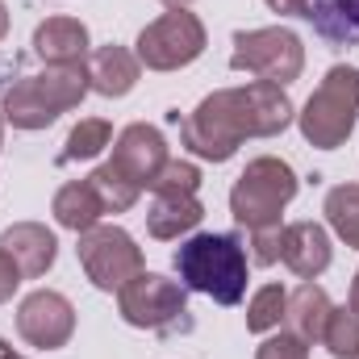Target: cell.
<instances>
[{"instance_id": "cell-1", "label": "cell", "mask_w": 359, "mask_h": 359, "mask_svg": "<svg viewBox=\"0 0 359 359\" xmlns=\"http://www.w3.org/2000/svg\"><path fill=\"white\" fill-rule=\"evenodd\" d=\"M292 126V100L271 80H251L243 88H217L205 96L184 121L180 142L209 163H226L238 155L243 138H276Z\"/></svg>"}, {"instance_id": "cell-2", "label": "cell", "mask_w": 359, "mask_h": 359, "mask_svg": "<svg viewBox=\"0 0 359 359\" xmlns=\"http://www.w3.org/2000/svg\"><path fill=\"white\" fill-rule=\"evenodd\" d=\"M172 264L188 292H201L217 305H238L247 297L251 255L238 243V234H192L176 247Z\"/></svg>"}, {"instance_id": "cell-3", "label": "cell", "mask_w": 359, "mask_h": 359, "mask_svg": "<svg viewBox=\"0 0 359 359\" xmlns=\"http://www.w3.org/2000/svg\"><path fill=\"white\" fill-rule=\"evenodd\" d=\"M84 96H88V67L84 63L42 67L38 76H25L4 92L0 117L13 130H46L59 113L76 109Z\"/></svg>"}, {"instance_id": "cell-4", "label": "cell", "mask_w": 359, "mask_h": 359, "mask_svg": "<svg viewBox=\"0 0 359 359\" xmlns=\"http://www.w3.org/2000/svg\"><path fill=\"white\" fill-rule=\"evenodd\" d=\"M359 121V67H330L326 80L313 88L305 109L297 113V126L309 147L339 151Z\"/></svg>"}, {"instance_id": "cell-5", "label": "cell", "mask_w": 359, "mask_h": 359, "mask_svg": "<svg viewBox=\"0 0 359 359\" xmlns=\"http://www.w3.org/2000/svg\"><path fill=\"white\" fill-rule=\"evenodd\" d=\"M297 188H301L297 172L284 159L259 155V159H251L243 168V176L234 180V188H230V213H234V222L247 234L271 230V226H280V213L297 196Z\"/></svg>"}, {"instance_id": "cell-6", "label": "cell", "mask_w": 359, "mask_h": 359, "mask_svg": "<svg viewBox=\"0 0 359 359\" xmlns=\"http://www.w3.org/2000/svg\"><path fill=\"white\" fill-rule=\"evenodd\" d=\"M117 309L130 326L138 330H155L163 339L192 330L188 318V288L159 276V271H138L121 292H117Z\"/></svg>"}, {"instance_id": "cell-7", "label": "cell", "mask_w": 359, "mask_h": 359, "mask_svg": "<svg viewBox=\"0 0 359 359\" xmlns=\"http://www.w3.org/2000/svg\"><path fill=\"white\" fill-rule=\"evenodd\" d=\"M234 72L271 80L280 88H288L301 72H305V46L292 29L268 25V29H238L234 34V55H230Z\"/></svg>"}, {"instance_id": "cell-8", "label": "cell", "mask_w": 359, "mask_h": 359, "mask_svg": "<svg viewBox=\"0 0 359 359\" xmlns=\"http://www.w3.org/2000/svg\"><path fill=\"white\" fill-rule=\"evenodd\" d=\"M205 42L209 38H205L201 17L188 8H172L159 21H151L134 46H138V63L147 72H180L205 55Z\"/></svg>"}, {"instance_id": "cell-9", "label": "cell", "mask_w": 359, "mask_h": 359, "mask_svg": "<svg viewBox=\"0 0 359 359\" xmlns=\"http://www.w3.org/2000/svg\"><path fill=\"white\" fill-rule=\"evenodd\" d=\"M80 268L100 292H121L138 271H142V247L134 243V234H126L121 226H92L80 234Z\"/></svg>"}, {"instance_id": "cell-10", "label": "cell", "mask_w": 359, "mask_h": 359, "mask_svg": "<svg viewBox=\"0 0 359 359\" xmlns=\"http://www.w3.org/2000/svg\"><path fill=\"white\" fill-rule=\"evenodd\" d=\"M17 334L38 351H59L76 334V305L55 288H38L17 305Z\"/></svg>"}, {"instance_id": "cell-11", "label": "cell", "mask_w": 359, "mask_h": 359, "mask_svg": "<svg viewBox=\"0 0 359 359\" xmlns=\"http://www.w3.org/2000/svg\"><path fill=\"white\" fill-rule=\"evenodd\" d=\"M109 163H113L121 176H130L138 188H151L155 176L168 168V138H163L155 126L134 121V126H126V130L117 134Z\"/></svg>"}, {"instance_id": "cell-12", "label": "cell", "mask_w": 359, "mask_h": 359, "mask_svg": "<svg viewBox=\"0 0 359 359\" xmlns=\"http://www.w3.org/2000/svg\"><path fill=\"white\" fill-rule=\"evenodd\" d=\"M0 247L13 255V264L21 268L25 280L46 276V271L55 268V259H59V243H55V234L42 222H17V226H8L0 234Z\"/></svg>"}, {"instance_id": "cell-13", "label": "cell", "mask_w": 359, "mask_h": 359, "mask_svg": "<svg viewBox=\"0 0 359 359\" xmlns=\"http://www.w3.org/2000/svg\"><path fill=\"white\" fill-rule=\"evenodd\" d=\"M34 55L46 67H63V63H84L88 50V25L76 17H46L34 29Z\"/></svg>"}, {"instance_id": "cell-14", "label": "cell", "mask_w": 359, "mask_h": 359, "mask_svg": "<svg viewBox=\"0 0 359 359\" xmlns=\"http://www.w3.org/2000/svg\"><path fill=\"white\" fill-rule=\"evenodd\" d=\"M84 67H88V88L100 92V96H109V100H117V96L134 92L138 72H142L138 55H134V50H126V46H117V42L96 46L88 59H84Z\"/></svg>"}, {"instance_id": "cell-15", "label": "cell", "mask_w": 359, "mask_h": 359, "mask_svg": "<svg viewBox=\"0 0 359 359\" xmlns=\"http://www.w3.org/2000/svg\"><path fill=\"white\" fill-rule=\"evenodd\" d=\"M292 276L301 280H318L330 268V234L318 222H292L284 226V255H280Z\"/></svg>"}, {"instance_id": "cell-16", "label": "cell", "mask_w": 359, "mask_h": 359, "mask_svg": "<svg viewBox=\"0 0 359 359\" xmlns=\"http://www.w3.org/2000/svg\"><path fill=\"white\" fill-rule=\"evenodd\" d=\"M330 309H334V305H330L326 288L313 284V280H305L297 292H288V305H284V330L313 347V343H322V330H326V322H330Z\"/></svg>"}, {"instance_id": "cell-17", "label": "cell", "mask_w": 359, "mask_h": 359, "mask_svg": "<svg viewBox=\"0 0 359 359\" xmlns=\"http://www.w3.org/2000/svg\"><path fill=\"white\" fill-rule=\"evenodd\" d=\"M201 217H205V209H201L196 196H155L151 209H147V230H151V238L172 243L180 234L196 230Z\"/></svg>"}, {"instance_id": "cell-18", "label": "cell", "mask_w": 359, "mask_h": 359, "mask_svg": "<svg viewBox=\"0 0 359 359\" xmlns=\"http://www.w3.org/2000/svg\"><path fill=\"white\" fill-rule=\"evenodd\" d=\"M50 213H55V222H59L63 230L84 234V230H92V226L104 217V205H100V196L92 192L88 180H76V184H63V188L55 192Z\"/></svg>"}, {"instance_id": "cell-19", "label": "cell", "mask_w": 359, "mask_h": 359, "mask_svg": "<svg viewBox=\"0 0 359 359\" xmlns=\"http://www.w3.org/2000/svg\"><path fill=\"white\" fill-rule=\"evenodd\" d=\"M309 21L330 46H359V0H309Z\"/></svg>"}, {"instance_id": "cell-20", "label": "cell", "mask_w": 359, "mask_h": 359, "mask_svg": "<svg viewBox=\"0 0 359 359\" xmlns=\"http://www.w3.org/2000/svg\"><path fill=\"white\" fill-rule=\"evenodd\" d=\"M113 142V126L104 117H84L80 126H72L63 151H59V163H84V159H96L104 147Z\"/></svg>"}, {"instance_id": "cell-21", "label": "cell", "mask_w": 359, "mask_h": 359, "mask_svg": "<svg viewBox=\"0 0 359 359\" xmlns=\"http://www.w3.org/2000/svg\"><path fill=\"white\" fill-rule=\"evenodd\" d=\"M326 222L347 247L359 251V184H339L326 192Z\"/></svg>"}, {"instance_id": "cell-22", "label": "cell", "mask_w": 359, "mask_h": 359, "mask_svg": "<svg viewBox=\"0 0 359 359\" xmlns=\"http://www.w3.org/2000/svg\"><path fill=\"white\" fill-rule=\"evenodd\" d=\"M88 184H92V192L100 196L104 213H126V209H134V205H138V196H142V188H138L130 176H121L113 163L96 168V172L88 176Z\"/></svg>"}, {"instance_id": "cell-23", "label": "cell", "mask_w": 359, "mask_h": 359, "mask_svg": "<svg viewBox=\"0 0 359 359\" xmlns=\"http://www.w3.org/2000/svg\"><path fill=\"white\" fill-rule=\"evenodd\" d=\"M322 343L334 359H359V313L351 305L330 309V322L322 330Z\"/></svg>"}, {"instance_id": "cell-24", "label": "cell", "mask_w": 359, "mask_h": 359, "mask_svg": "<svg viewBox=\"0 0 359 359\" xmlns=\"http://www.w3.org/2000/svg\"><path fill=\"white\" fill-rule=\"evenodd\" d=\"M284 305H288V292H284L280 284H264V288L251 297V305H247V330H251V334L276 330V326L284 322Z\"/></svg>"}, {"instance_id": "cell-25", "label": "cell", "mask_w": 359, "mask_h": 359, "mask_svg": "<svg viewBox=\"0 0 359 359\" xmlns=\"http://www.w3.org/2000/svg\"><path fill=\"white\" fill-rule=\"evenodd\" d=\"M196 188H201V168L188 159H168V168L151 184L155 196H196Z\"/></svg>"}, {"instance_id": "cell-26", "label": "cell", "mask_w": 359, "mask_h": 359, "mask_svg": "<svg viewBox=\"0 0 359 359\" xmlns=\"http://www.w3.org/2000/svg\"><path fill=\"white\" fill-rule=\"evenodd\" d=\"M280 255H284V226H271V230H255L251 234V264L271 268Z\"/></svg>"}, {"instance_id": "cell-27", "label": "cell", "mask_w": 359, "mask_h": 359, "mask_svg": "<svg viewBox=\"0 0 359 359\" xmlns=\"http://www.w3.org/2000/svg\"><path fill=\"white\" fill-rule=\"evenodd\" d=\"M255 359H309V343H301L297 334L280 330V334H271L268 343H259Z\"/></svg>"}, {"instance_id": "cell-28", "label": "cell", "mask_w": 359, "mask_h": 359, "mask_svg": "<svg viewBox=\"0 0 359 359\" xmlns=\"http://www.w3.org/2000/svg\"><path fill=\"white\" fill-rule=\"evenodd\" d=\"M25 276H21V268L13 264V255L0 247V305L4 301H13V292H17V284H21Z\"/></svg>"}, {"instance_id": "cell-29", "label": "cell", "mask_w": 359, "mask_h": 359, "mask_svg": "<svg viewBox=\"0 0 359 359\" xmlns=\"http://www.w3.org/2000/svg\"><path fill=\"white\" fill-rule=\"evenodd\" d=\"M264 4L280 17H305L309 21V0H264Z\"/></svg>"}, {"instance_id": "cell-30", "label": "cell", "mask_w": 359, "mask_h": 359, "mask_svg": "<svg viewBox=\"0 0 359 359\" xmlns=\"http://www.w3.org/2000/svg\"><path fill=\"white\" fill-rule=\"evenodd\" d=\"M347 305L359 313V271H355V280H351V301H347Z\"/></svg>"}, {"instance_id": "cell-31", "label": "cell", "mask_w": 359, "mask_h": 359, "mask_svg": "<svg viewBox=\"0 0 359 359\" xmlns=\"http://www.w3.org/2000/svg\"><path fill=\"white\" fill-rule=\"evenodd\" d=\"M4 34H8V8H4V0H0V42H4Z\"/></svg>"}, {"instance_id": "cell-32", "label": "cell", "mask_w": 359, "mask_h": 359, "mask_svg": "<svg viewBox=\"0 0 359 359\" xmlns=\"http://www.w3.org/2000/svg\"><path fill=\"white\" fill-rule=\"evenodd\" d=\"M13 355H17V351H13V347H8V343L0 339V359H13Z\"/></svg>"}, {"instance_id": "cell-33", "label": "cell", "mask_w": 359, "mask_h": 359, "mask_svg": "<svg viewBox=\"0 0 359 359\" xmlns=\"http://www.w3.org/2000/svg\"><path fill=\"white\" fill-rule=\"evenodd\" d=\"M163 4H168V8H188L192 0H163Z\"/></svg>"}, {"instance_id": "cell-34", "label": "cell", "mask_w": 359, "mask_h": 359, "mask_svg": "<svg viewBox=\"0 0 359 359\" xmlns=\"http://www.w3.org/2000/svg\"><path fill=\"white\" fill-rule=\"evenodd\" d=\"M0 147H4V121H0Z\"/></svg>"}, {"instance_id": "cell-35", "label": "cell", "mask_w": 359, "mask_h": 359, "mask_svg": "<svg viewBox=\"0 0 359 359\" xmlns=\"http://www.w3.org/2000/svg\"><path fill=\"white\" fill-rule=\"evenodd\" d=\"M13 359H25V355H13Z\"/></svg>"}]
</instances>
